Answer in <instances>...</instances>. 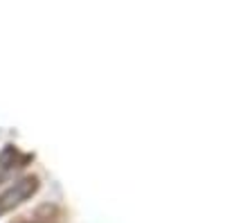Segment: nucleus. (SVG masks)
<instances>
[{"instance_id": "f257e3e1", "label": "nucleus", "mask_w": 252, "mask_h": 223, "mask_svg": "<svg viewBox=\"0 0 252 223\" xmlns=\"http://www.w3.org/2000/svg\"><path fill=\"white\" fill-rule=\"evenodd\" d=\"M38 191H41V178L36 174H25L16 178L14 183H9V187L0 191V217L21 207L25 201H32Z\"/></svg>"}, {"instance_id": "f03ea898", "label": "nucleus", "mask_w": 252, "mask_h": 223, "mask_svg": "<svg viewBox=\"0 0 252 223\" xmlns=\"http://www.w3.org/2000/svg\"><path fill=\"white\" fill-rule=\"evenodd\" d=\"M7 223H68V210L61 203H41L25 214L9 219Z\"/></svg>"}, {"instance_id": "7ed1b4c3", "label": "nucleus", "mask_w": 252, "mask_h": 223, "mask_svg": "<svg viewBox=\"0 0 252 223\" xmlns=\"http://www.w3.org/2000/svg\"><path fill=\"white\" fill-rule=\"evenodd\" d=\"M32 162H34V154L21 151L16 144H5L2 151H0V185H2L11 174L25 169Z\"/></svg>"}]
</instances>
